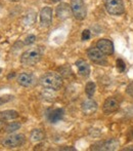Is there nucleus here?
<instances>
[{"label":"nucleus","mask_w":133,"mask_h":151,"mask_svg":"<svg viewBox=\"0 0 133 151\" xmlns=\"http://www.w3.org/2000/svg\"><path fill=\"white\" fill-rule=\"evenodd\" d=\"M14 96H10V95H4L2 97H0V105H3V104L7 103V102L11 101L14 99Z\"/></svg>","instance_id":"21"},{"label":"nucleus","mask_w":133,"mask_h":151,"mask_svg":"<svg viewBox=\"0 0 133 151\" xmlns=\"http://www.w3.org/2000/svg\"><path fill=\"white\" fill-rule=\"evenodd\" d=\"M124 150H127V151H128V150H131V151H132V150H133V146H130V147L124 148Z\"/></svg>","instance_id":"26"},{"label":"nucleus","mask_w":133,"mask_h":151,"mask_svg":"<svg viewBox=\"0 0 133 151\" xmlns=\"http://www.w3.org/2000/svg\"><path fill=\"white\" fill-rule=\"evenodd\" d=\"M91 37V34H90V31L89 30H84L82 32V40H88L89 38Z\"/></svg>","instance_id":"23"},{"label":"nucleus","mask_w":133,"mask_h":151,"mask_svg":"<svg viewBox=\"0 0 133 151\" xmlns=\"http://www.w3.org/2000/svg\"><path fill=\"white\" fill-rule=\"evenodd\" d=\"M76 66H77L78 72H79V74L81 76H83V77H88V76L90 75V67L86 61L80 59V60H78L76 62Z\"/></svg>","instance_id":"14"},{"label":"nucleus","mask_w":133,"mask_h":151,"mask_svg":"<svg viewBox=\"0 0 133 151\" xmlns=\"http://www.w3.org/2000/svg\"><path fill=\"white\" fill-rule=\"evenodd\" d=\"M25 140L26 139H25V136L23 134H16V135H11L9 137H6L2 141V145L5 148L12 149V148L22 146L25 143Z\"/></svg>","instance_id":"5"},{"label":"nucleus","mask_w":133,"mask_h":151,"mask_svg":"<svg viewBox=\"0 0 133 151\" xmlns=\"http://www.w3.org/2000/svg\"><path fill=\"white\" fill-rule=\"evenodd\" d=\"M119 107H120V103L117 100V98L110 97V98H107V99L105 101V103H103L102 110L105 113L111 114V113H114V112L117 111V110L119 109Z\"/></svg>","instance_id":"8"},{"label":"nucleus","mask_w":133,"mask_h":151,"mask_svg":"<svg viewBox=\"0 0 133 151\" xmlns=\"http://www.w3.org/2000/svg\"><path fill=\"white\" fill-rule=\"evenodd\" d=\"M14 1H18V0H14Z\"/></svg>","instance_id":"29"},{"label":"nucleus","mask_w":133,"mask_h":151,"mask_svg":"<svg viewBox=\"0 0 133 151\" xmlns=\"http://www.w3.org/2000/svg\"><path fill=\"white\" fill-rule=\"evenodd\" d=\"M116 68H117L118 71H119L120 73H123V72L126 70L125 62L122 60V59H118V60L116 61Z\"/></svg>","instance_id":"20"},{"label":"nucleus","mask_w":133,"mask_h":151,"mask_svg":"<svg viewBox=\"0 0 133 151\" xmlns=\"http://www.w3.org/2000/svg\"><path fill=\"white\" fill-rule=\"evenodd\" d=\"M1 72H2V69H1V68H0V73H1Z\"/></svg>","instance_id":"28"},{"label":"nucleus","mask_w":133,"mask_h":151,"mask_svg":"<svg viewBox=\"0 0 133 151\" xmlns=\"http://www.w3.org/2000/svg\"><path fill=\"white\" fill-rule=\"evenodd\" d=\"M95 88H96V86H95V83H94L93 81L87 82V83H86V86H85L86 95H87L89 98H91L92 96L94 95V93H95Z\"/></svg>","instance_id":"18"},{"label":"nucleus","mask_w":133,"mask_h":151,"mask_svg":"<svg viewBox=\"0 0 133 151\" xmlns=\"http://www.w3.org/2000/svg\"><path fill=\"white\" fill-rule=\"evenodd\" d=\"M65 111L63 108H56V109L50 110L47 114V119L50 123H56L64 117Z\"/></svg>","instance_id":"13"},{"label":"nucleus","mask_w":133,"mask_h":151,"mask_svg":"<svg viewBox=\"0 0 133 151\" xmlns=\"http://www.w3.org/2000/svg\"><path fill=\"white\" fill-rule=\"evenodd\" d=\"M87 57L90 61L97 64V65H105L107 64L105 55L98 47H90L87 50Z\"/></svg>","instance_id":"6"},{"label":"nucleus","mask_w":133,"mask_h":151,"mask_svg":"<svg viewBox=\"0 0 133 151\" xmlns=\"http://www.w3.org/2000/svg\"><path fill=\"white\" fill-rule=\"evenodd\" d=\"M119 147V142L116 139H110L105 140V141L97 142V143L93 144L91 146V150H116Z\"/></svg>","instance_id":"7"},{"label":"nucleus","mask_w":133,"mask_h":151,"mask_svg":"<svg viewBox=\"0 0 133 151\" xmlns=\"http://www.w3.org/2000/svg\"><path fill=\"white\" fill-rule=\"evenodd\" d=\"M36 78L35 76L33 75L32 73H27V72H24V73H21L18 77V83L20 86H24V88H30L34 84Z\"/></svg>","instance_id":"11"},{"label":"nucleus","mask_w":133,"mask_h":151,"mask_svg":"<svg viewBox=\"0 0 133 151\" xmlns=\"http://www.w3.org/2000/svg\"><path fill=\"white\" fill-rule=\"evenodd\" d=\"M44 138H45V135H44V133L42 132V129H33L30 134V139L32 140L33 142H41L44 140Z\"/></svg>","instance_id":"17"},{"label":"nucleus","mask_w":133,"mask_h":151,"mask_svg":"<svg viewBox=\"0 0 133 151\" xmlns=\"http://www.w3.org/2000/svg\"><path fill=\"white\" fill-rule=\"evenodd\" d=\"M71 12L75 19L79 21L84 20L87 14L84 0H71Z\"/></svg>","instance_id":"3"},{"label":"nucleus","mask_w":133,"mask_h":151,"mask_svg":"<svg viewBox=\"0 0 133 151\" xmlns=\"http://www.w3.org/2000/svg\"><path fill=\"white\" fill-rule=\"evenodd\" d=\"M60 150H72V151H75L76 149L73 147H66V148H60Z\"/></svg>","instance_id":"25"},{"label":"nucleus","mask_w":133,"mask_h":151,"mask_svg":"<svg viewBox=\"0 0 133 151\" xmlns=\"http://www.w3.org/2000/svg\"><path fill=\"white\" fill-rule=\"evenodd\" d=\"M35 40H36L35 35H29V36H27V38L25 39V44H26V45L32 44V43L35 42Z\"/></svg>","instance_id":"22"},{"label":"nucleus","mask_w":133,"mask_h":151,"mask_svg":"<svg viewBox=\"0 0 133 151\" xmlns=\"http://www.w3.org/2000/svg\"><path fill=\"white\" fill-rule=\"evenodd\" d=\"M81 110L84 115H91V114L95 113L96 110H97V104H96V102L94 100L89 99L82 103Z\"/></svg>","instance_id":"12"},{"label":"nucleus","mask_w":133,"mask_h":151,"mask_svg":"<svg viewBox=\"0 0 133 151\" xmlns=\"http://www.w3.org/2000/svg\"><path fill=\"white\" fill-rule=\"evenodd\" d=\"M126 93H128V95L130 96V97L133 99V82H131V83L128 84L127 88H126Z\"/></svg>","instance_id":"24"},{"label":"nucleus","mask_w":133,"mask_h":151,"mask_svg":"<svg viewBox=\"0 0 133 151\" xmlns=\"http://www.w3.org/2000/svg\"><path fill=\"white\" fill-rule=\"evenodd\" d=\"M70 9L71 7L68 6V4L66 3H62L60 5L58 6L56 8V14H58V19H66L69 17L70 14Z\"/></svg>","instance_id":"16"},{"label":"nucleus","mask_w":133,"mask_h":151,"mask_svg":"<svg viewBox=\"0 0 133 151\" xmlns=\"http://www.w3.org/2000/svg\"><path fill=\"white\" fill-rule=\"evenodd\" d=\"M18 115L20 114L16 110H5V111L0 112V120H4V121L14 120L16 118H18Z\"/></svg>","instance_id":"15"},{"label":"nucleus","mask_w":133,"mask_h":151,"mask_svg":"<svg viewBox=\"0 0 133 151\" xmlns=\"http://www.w3.org/2000/svg\"><path fill=\"white\" fill-rule=\"evenodd\" d=\"M39 83L46 90L58 91L63 86V77L55 72H47L40 77Z\"/></svg>","instance_id":"1"},{"label":"nucleus","mask_w":133,"mask_h":151,"mask_svg":"<svg viewBox=\"0 0 133 151\" xmlns=\"http://www.w3.org/2000/svg\"><path fill=\"white\" fill-rule=\"evenodd\" d=\"M20 127H21V123L14 121V122H10V123H8V124L6 125V127H5V132H6V133H14V132L20 129Z\"/></svg>","instance_id":"19"},{"label":"nucleus","mask_w":133,"mask_h":151,"mask_svg":"<svg viewBox=\"0 0 133 151\" xmlns=\"http://www.w3.org/2000/svg\"><path fill=\"white\" fill-rule=\"evenodd\" d=\"M52 22V9L49 6L43 7L40 12V23L42 27H48Z\"/></svg>","instance_id":"9"},{"label":"nucleus","mask_w":133,"mask_h":151,"mask_svg":"<svg viewBox=\"0 0 133 151\" xmlns=\"http://www.w3.org/2000/svg\"><path fill=\"white\" fill-rule=\"evenodd\" d=\"M105 10L112 16H121L125 12L123 0H105Z\"/></svg>","instance_id":"4"},{"label":"nucleus","mask_w":133,"mask_h":151,"mask_svg":"<svg viewBox=\"0 0 133 151\" xmlns=\"http://www.w3.org/2000/svg\"><path fill=\"white\" fill-rule=\"evenodd\" d=\"M96 47H98L103 54L107 55V56H111L114 54V44L110 39L103 38V39L98 40L96 43Z\"/></svg>","instance_id":"10"},{"label":"nucleus","mask_w":133,"mask_h":151,"mask_svg":"<svg viewBox=\"0 0 133 151\" xmlns=\"http://www.w3.org/2000/svg\"><path fill=\"white\" fill-rule=\"evenodd\" d=\"M14 76V73H12V74H9V75L7 76V79H9V78H12Z\"/></svg>","instance_id":"27"},{"label":"nucleus","mask_w":133,"mask_h":151,"mask_svg":"<svg viewBox=\"0 0 133 151\" xmlns=\"http://www.w3.org/2000/svg\"><path fill=\"white\" fill-rule=\"evenodd\" d=\"M43 56V50L40 46L27 50L21 56V63L24 66H34L41 60Z\"/></svg>","instance_id":"2"}]
</instances>
